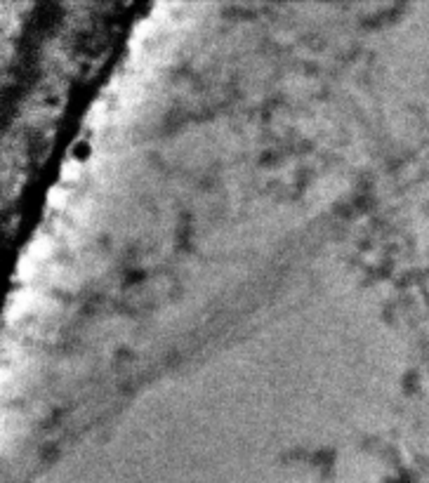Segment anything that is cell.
<instances>
[{
    "instance_id": "cell-3",
    "label": "cell",
    "mask_w": 429,
    "mask_h": 483,
    "mask_svg": "<svg viewBox=\"0 0 429 483\" xmlns=\"http://www.w3.org/2000/svg\"><path fill=\"white\" fill-rule=\"evenodd\" d=\"M33 271H35L33 259H22V264H19V276H33Z\"/></svg>"
},
{
    "instance_id": "cell-1",
    "label": "cell",
    "mask_w": 429,
    "mask_h": 483,
    "mask_svg": "<svg viewBox=\"0 0 429 483\" xmlns=\"http://www.w3.org/2000/svg\"><path fill=\"white\" fill-rule=\"evenodd\" d=\"M62 179L64 182H73L78 175H80V163L78 160H66V163H62Z\"/></svg>"
},
{
    "instance_id": "cell-2",
    "label": "cell",
    "mask_w": 429,
    "mask_h": 483,
    "mask_svg": "<svg viewBox=\"0 0 429 483\" xmlns=\"http://www.w3.org/2000/svg\"><path fill=\"white\" fill-rule=\"evenodd\" d=\"M64 200H66V191H64V188H59V186L50 188V194H47V203H50V205L59 207V205H64Z\"/></svg>"
}]
</instances>
